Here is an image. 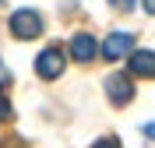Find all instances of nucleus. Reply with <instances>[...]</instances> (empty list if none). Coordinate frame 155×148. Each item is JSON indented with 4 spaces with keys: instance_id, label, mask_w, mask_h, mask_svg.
<instances>
[{
    "instance_id": "f257e3e1",
    "label": "nucleus",
    "mask_w": 155,
    "mask_h": 148,
    "mask_svg": "<svg viewBox=\"0 0 155 148\" xmlns=\"http://www.w3.org/2000/svg\"><path fill=\"white\" fill-rule=\"evenodd\" d=\"M11 32H14V39H35V35H42V14L28 11V7L14 11L11 14Z\"/></svg>"
},
{
    "instance_id": "f03ea898",
    "label": "nucleus",
    "mask_w": 155,
    "mask_h": 148,
    "mask_svg": "<svg viewBox=\"0 0 155 148\" xmlns=\"http://www.w3.org/2000/svg\"><path fill=\"white\" fill-rule=\"evenodd\" d=\"M64 67H67V60H64V49H60V46H46V49L35 57V74H39L42 81L60 78Z\"/></svg>"
},
{
    "instance_id": "7ed1b4c3",
    "label": "nucleus",
    "mask_w": 155,
    "mask_h": 148,
    "mask_svg": "<svg viewBox=\"0 0 155 148\" xmlns=\"http://www.w3.org/2000/svg\"><path fill=\"white\" fill-rule=\"evenodd\" d=\"M106 95L113 106H127L130 99H134V85H130V78L127 74H109L106 78Z\"/></svg>"
},
{
    "instance_id": "20e7f679",
    "label": "nucleus",
    "mask_w": 155,
    "mask_h": 148,
    "mask_svg": "<svg viewBox=\"0 0 155 148\" xmlns=\"http://www.w3.org/2000/svg\"><path fill=\"white\" fill-rule=\"evenodd\" d=\"M130 46H134V35H130V32H113V35L102 42V49H99V53H102L106 60H120V57H127V53H130Z\"/></svg>"
},
{
    "instance_id": "39448f33",
    "label": "nucleus",
    "mask_w": 155,
    "mask_h": 148,
    "mask_svg": "<svg viewBox=\"0 0 155 148\" xmlns=\"http://www.w3.org/2000/svg\"><path fill=\"white\" fill-rule=\"evenodd\" d=\"M71 57L78 60V64H92V60L99 57V42L88 35V32H78L74 39H71Z\"/></svg>"
},
{
    "instance_id": "423d86ee",
    "label": "nucleus",
    "mask_w": 155,
    "mask_h": 148,
    "mask_svg": "<svg viewBox=\"0 0 155 148\" xmlns=\"http://www.w3.org/2000/svg\"><path fill=\"white\" fill-rule=\"evenodd\" d=\"M130 74L134 78H155V53H148V49H130Z\"/></svg>"
},
{
    "instance_id": "0eeeda50",
    "label": "nucleus",
    "mask_w": 155,
    "mask_h": 148,
    "mask_svg": "<svg viewBox=\"0 0 155 148\" xmlns=\"http://www.w3.org/2000/svg\"><path fill=\"white\" fill-rule=\"evenodd\" d=\"M4 120H11V102H7V92L0 88V123Z\"/></svg>"
},
{
    "instance_id": "6e6552de",
    "label": "nucleus",
    "mask_w": 155,
    "mask_h": 148,
    "mask_svg": "<svg viewBox=\"0 0 155 148\" xmlns=\"http://www.w3.org/2000/svg\"><path fill=\"white\" fill-rule=\"evenodd\" d=\"M109 7H113V11H124V14H127V11L134 7V0H109Z\"/></svg>"
},
{
    "instance_id": "1a4fd4ad",
    "label": "nucleus",
    "mask_w": 155,
    "mask_h": 148,
    "mask_svg": "<svg viewBox=\"0 0 155 148\" xmlns=\"http://www.w3.org/2000/svg\"><path fill=\"white\" fill-rule=\"evenodd\" d=\"M95 148H120V141L116 138H102V141H95Z\"/></svg>"
},
{
    "instance_id": "9d476101",
    "label": "nucleus",
    "mask_w": 155,
    "mask_h": 148,
    "mask_svg": "<svg viewBox=\"0 0 155 148\" xmlns=\"http://www.w3.org/2000/svg\"><path fill=\"white\" fill-rule=\"evenodd\" d=\"M0 148H28V145H25V141H21V138H11V141H4V145H0Z\"/></svg>"
},
{
    "instance_id": "9b49d317",
    "label": "nucleus",
    "mask_w": 155,
    "mask_h": 148,
    "mask_svg": "<svg viewBox=\"0 0 155 148\" xmlns=\"http://www.w3.org/2000/svg\"><path fill=\"white\" fill-rule=\"evenodd\" d=\"M141 7H145L148 14H155V0H141Z\"/></svg>"
},
{
    "instance_id": "f8f14e48",
    "label": "nucleus",
    "mask_w": 155,
    "mask_h": 148,
    "mask_svg": "<svg viewBox=\"0 0 155 148\" xmlns=\"http://www.w3.org/2000/svg\"><path fill=\"white\" fill-rule=\"evenodd\" d=\"M145 138H155V123H145Z\"/></svg>"
},
{
    "instance_id": "ddd939ff",
    "label": "nucleus",
    "mask_w": 155,
    "mask_h": 148,
    "mask_svg": "<svg viewBox=\"0 0 155 148\" xmlns=\"http://www.w3.org/2000/svg\"><path fill=\"white\" fill-rule=\"evenodd\" d=\"M0 81H11V74L4 71V64H0Z\"/></svg>"
},
{
    "instance_id": "4468645a",
    "label": "nucleus",
    "mask_w": 155,
    "mask_h": 148,
    "mask_svg": "<svg viewBox=\"0 0 155 148\" xmlns=\"http://www.w3.org/2000/svg\"><path fill=\"white\" fill-rule=\"evenodd\" d=\"M0 4H4V0H0Z\"/></svg>"
}]
</instances>
